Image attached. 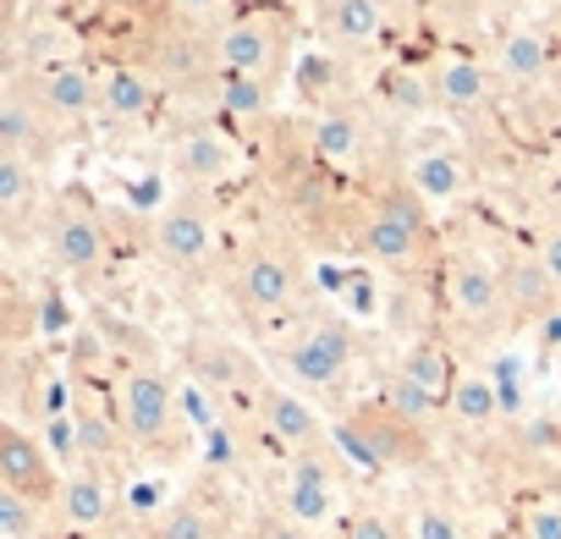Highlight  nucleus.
Segmentation results:
<instances>
[{
	"mask_svg": "<svg viewBox=\"0 0 561 539\" xmlns=\"http://www.w3.org/2000/svg\"><path fill=\"white\" fill-rule=\"evenodd\" d=\"M176 413H182V397H176V386L154 364H138V369L122 375V386H116V424H122V435L133 446H160L171 435Z\"/></svg>",
	"mask_w": 561,
	"mask_h": 539,
	"instance_id": "obj_1",
	"label": "nucleus"
},
{
	"mask_svg": "<svg viewBox=\"0 0 561 539\" xmlns=\"http://www.w3.org/2000/svg\"><path fill=\"white\" fill-rule=\"evenodd\" d=\"M358 242H364V253H369L375 264L408 270V264L419 259V248H424V204H419L413 193H386V198L369 209Z\"/></svg>",
	"mask_w": 561,
	"mask_h": 539,
	"instance_id": "obj_2",
	"label": "nucleus"
},
{
	"mask_svg": "<svg viewBox=\"0 0 561 539\" xmlns=\"http://www.w3.org/2000/svg\"><path fill=\"white\" fill-rule=\"evenodd\" d=\"M61 462L50 457V446L39 435H28L23 424H7L0 429V490H18L39 506H56L61 495Z\"/></svg>",
	"mask_w": 561,
	"mask_h": 539,
	"instance_id": "obj_3",
	"label": "nucleus"
},
{
	"mask_svg": "<svg viewBox=\"0 0 561 539\" xmlns=\"http://www.w3.org/2000/svg\"><path fill=\"white\" fill-rule=\"evenodd\" d=\"M353 353H358V347H353L347 325L320 320V325H309V331H298V336L287 342V353H280V369H287L304 391H325V386H336V380L347 375Z\"/></svg>",
	"mask_w": 561,
	"mask_h": 539,
	"instance_id": "obj_4",
	"label": "nucleus"
},
{
	"mask_svg": "<svg viewBox=\"0 0 561 539\" xmlns=\"http://www.w3.org/2000/svg\"><path fill=\"white\" fill-rule=\"evenodd\" d=\"M280 50H287V45H280V28L275 23L237 18L215 39V67H220V78H264L270 83V72L280 67Z\"/></svg>",
	"mask_w": 561,
	"mask_h": 539,
	"instance_id": "obj_5",
	"label": "nucleus"
},
{
	"mask_svg": "<svg viewBox=\"0 0 561 539\" xmlns=\"http://www.w3.org/2000/svg\"><path fill=\"white\" fill-rule=\"evenodd\" d=\"M259 418H264V429L280 446H293L298 457L304 451H320L331 440V424L320 418V408L309 402V391H293V386H264L259 391Z\"/></svg>",
	"mask_w": 561,
	"mask_h": 539,
	"instance_id": "obj_6",
	"label": "nucleus"
},
{
	"mask_svg": "<svg viewBox=\"0 0 561 539\" xmlns=\"http://www.w3.org/2000/svg\"><path fill=\"white\" fill-rule=\"evenodd\" d=\"M34 105L56 127H83L89 116H100V72H89L83 61L50 67L34 78Z\"/></svg>",
	"mask_w": 561,
	"mask_h": 539,
	"instance_id": "obj_7",
	"label": "nucleus"
},
{
	"mask_svg": "<svg viewBox=\"0 0 561 539\" xmlns=\"http://www.w3.org/2000/svg\"><path fill=\"white\" fill-rule=\"evenodd\" d=\"M237 298L253 314H280L298 298V264L280 248H253L237 270Z\"/></svg>",
	"mask_w": 561,
	"mask_h": 539,
	"instance_id": "obj_8",
	"label": "nucleus"
},
{
	"mask_svg": "<svg viewBox=\"0 0 561 539\" xmlns=\"http://www.w3.org/2000/svg\"><path fill=\"white\" fill-rule=\"evenodd\" d=\"M149 242H154V253H160L171 270H198V264L215 253L220 237H215V220H209L198 204H171V209H160Z\"/></svg>",
	"mask_w": 561,
	"mask_h": 539,
	"instance_id": "obj_9",
	"label": "nucleus"
},
{
	"mask_svg": "<svg viewBox=\"0 0 561 539\" xmlns=\"http://www.w3.org/2000/svg\"><path fill=\"white\" fill-rule=\"evenodd\" d=\"M280 512H287L293 523H304V528H325L336 517V479H331L320 451L293 457L287 484H280Z\"/></svg>",
	"mask_w": 561,
	"mask_h": 539,
	"instance_id": "obj_10",
	"label": "nucleus"
},
{
	"mask_svg": "<svg viewBox=\"0 0 561 539\" xmlns=\"http://www.w3.org/2000/svg\"><path fill=\"white\" fill-rule=\"evenodd\" d=\"M446 298H451V309H457L462 320L484 325V320L501 314L506 282H501V270H495L484 253H462V259H451V270H446Z\"/></svg>",
	"mask_w": 561,
	"mask_h": 539,
	"instance_id": "obj_11",
	"label": "nucleus"
},
{
	"mask_svg": "<svg viewBox=\"0 0 561 539\" xmlns=\"http://www.w3.org/2000/svg\"><path fill=\"white\" fill-rule=\"evenodd\" d=\"M237 165H242V149L220 127H193V133L176 138V171L193 187H220V182L237 176Z\"/></svg>",
	"mask_w": 561,
	"mask_h": 539,
	"instance_id": "obj_12",
	"label": "nucleus"
},
{
	"mask_svg": "<svg viewBox=\"0 0 561 539\" xmlns=\"http://www.w3.org/2000/svg\"><path fill=\"white\" fill-rule=\"evenodd\" d=\"M50 259L67 270V276H94L105 264V226L89 209H67L50 226Z\"/></svg>",
	"mask_w": 561,
	"mask_h": 539,
	"instance_id": "obj_13",
	"label": "nucleus"
},
{
	"mask_svg": "<svg viewBox=\"0 0 561 539\" xmlns=\"http://www.w3.org/2000/svg\"><path fill=\"white\" fill-rule=\"evenodd\" d=\"M100 116L116 122V127H144L154 116V83L127 67V61H111L100 72Z\"/></svg>",
	"mask_w": 561,
	"mask_h": 539,
	"instance_id": "obj_14",
	"label": "nucleus"
},
{
	"mask_svg": "<svg viewBox=\"0 0 561 539\" xmlns=\"http://www.w3.org/2000/svg\"><path fill=\"white\" fill-rule=\"evenodd\" d=\"M314 154H320L331 171H358L364 154H369L364 116L347 111V105H325V111L314 116Z\"/></svg>",
	"mask_w": 561,
	"mask_h": 539,
	"instance_id": "obj_15",
	"label": "nucleus"
},
{
	"mask_svg": "<svg viewBox=\"0 0 561 539\" xmlns=\"http://www.w3.org/2000/svg\"><path fill=\"white\" fill-rule=\"evenodd\" d=\"M408 193L419 204H457L468 193V165L457 149H419L408 160Z\"/></svg>",
	"mask_w": 561,
	"mask_h": 539,
	"instance_id": "obj_16",
	"label": "nucleus"
},
{
	"mask_svg": "<svg viewBox=\"0 0 561 539\" xmlns=\"http://www.w3.org/2000/svg\"><path fill=\"white\" fill-rule=\"evenodd\" d=\"M111 506H116V490H111V479H105L94 462H83V468H72V473L61 479L56 512H61L67 528H100V523L111 517Z\"/></svg>",
	"mask_w": 561,
	"mask_h": 539,
	"instance_id": "obj_17",
	"label": "nucleus"
},
{
	"mask_svg": "<svg viewBox=\"0 0 561 539\" xmlns=\"http://www.w3.org/2000/svg\"><path fill=\"white\" fill-rule=\"evenodd\" d=\"M430 89L446 111H479L490 100V67H479L468 56H440L430 67Z\"/></svg>",
	"mask_w": 561,
	"mask_h": 539,
	"instance_id": "obj_18",
	"label": "nucleus"
},
{
	"mask_svg": "<svg viewBox=\"0 0 561 539\" xmlns=\"http://www.w3.org/2000/svg\"><path fill=\"white\" fill-rule=\"evenodd\" d=\"M446 413H451L462 429H490V424L506 413V397H501V386H495L490 369H462L457 386H451Z\"/></svg>",
	"mask_w": 561,
	"mask_h": 539,
	"instance_id": "obj_19",
	"label": "nucleus"
},
{
	"mask_svg": "<svg viewBox=\"0 0 561 539\" xmlns=\"http://www.w3.org/2000/svg\"><path fill=\"white\" fill-rule=\"evenodd\" d=\"M545 67H550V39L539 28H528V23L501 34V45L490 56V72L506 78V83H534V78H545Z\"/></svg>",
	"mask_w": 561,
	"mask_h": 539,
	"instance_id": "obj_20",
	"label": "nucleus"
},
{
	"mask_svg": "<svg viewBox=\"0 0 561 539\" xmlns=\"http://www.w3.org/2000/svg\"><path fill=\"white\" fill-rule=\"evenodd\" d=\"M325 34L342 50H369L386 34V12L380 0H325Z\"/></svg>",
	"mask_w": 561,
	"mask_h": 539,
	"instance_id": "obj_21",
	"label": "nucleus"
},
{
	"mask_svg": "<svg viewBox=\"0 0 561 539\" xmlns=\"http://www.w3.org/2000/svg\"><path fill=\"white\" fill-rule=\"evenodd\" d=\"M397 369H402V375H408L413 386H424V391H430V397H435L440 408L451 402V386H457V375H462V369L451 364V353H446L440 342H419V347H408V358H402Z\"/></svg>",
	"mask_w": 561,
	"mask_h": 539,
	"instance_id": "obj_22",
	"label": "nucleus"
},
{
	"mask_svg": "<svg viewBox=\"0 0 561 539\" xmlns=\"http://www.w3.org/2000/svg\"><path fill=\"white\" fill-rule=\"evenodd\" d=\"M154 534H160V539H220V523H215V512H209L204 501L176 495V501H165V506H160Z\"/></svg>",
	"mask_w": 561,
	"mask_h": 539,
	"instance_id": "obj_23",
	"label": "nucleus"
},
{
	"mask_svg": "<svg viewBox=\"0 0 561 539\" xmlns=\"http://www.w3.org/2000/svg\"><path fill=\"white\" fill-rule=\"evenodd\" d=\"M39 127H45V111L23 89H12L7 105H0V154H28V144H34Z\"/></svg>",
	"mask_w": 561,
	"mask_h": 539,
	"instance_id": "obj_24",
	"label": "nucleus"
},
{
	"mask_svg": "<svg viewBox=\"0 0 561 539\" xmlns=\"http://www.w3.org/2000/svg\"><path fill=\"white\" fill-rule=\"evenodd\" d=\"M39 198V182H34V160L28 154H0V215L7 220H23Z\"/></svg>",
	"mask_w": 561,
	"mask_h": 539,
	"instance_id": "obj_25",
	"label": "nucleus"
},
{
	"mask_svg": "<svg viewBox=\"0 0 561 539\" xmlns=\"http://www.w3.org/2000/svg\"><path fill=\"white\" fill-rule=\"evenodd\" d=\"M18 61H23V67H39V72L67 67V61H72L67 28H61V23H34V28L23 34V45H18Z\"/></svg>",
	"mask_w": 561,
	"mask_h": 539,
	"instance_id": "obj_26",
	"label": "nucleus"
},
{
	"mask_svg": "<svg viewBox=\"0 0 561 539\" xmlns=\"http://www.w3.org/2000/svg\"><path fill=\"white\" fill-rule=\"evenodd\" d=\"M386 408H391L397 418H408L413 429H424V424H430V418L440 413V402H435V397H430L424 386H413V380H408L402 369H397V375H391V386H386Z\"/></svg>",
	"mask_w": 561,
	"mask_h": 539,
	"instance_id": "obj_27",
	"label": "nucleus"
},
{
	"mask_svg": "<svg viewBox=\"0 0 561 539\" xmlns=\"http://www.w3.org/2000/svg\"><path fill=\"white\" fill-rule=\"evenodd\" d=\"M215 105H220V116L248 122V116H259V111L270 105V83H264V78H220Z\"/></svg>",
	"mask_w": 561,
	"mask_h": 539,
	"instance_id": "obj_28",
	"label": "nucleus"
},
{
	"mask_svg": "<svg viewBox=\"0 0 561 539\" xmlns=\"http://www.w3.org/2000/svg\"><path fill=\"white\" fill-rule=\"evenodd\" d=\"M72 418H78V446H83V462H94V468H100V462H105V457H111L122 440H127L116 418H100V413H72Z\"/></svg>",
	"mask_w": 561,
	"mask_h": 539,
	"instance_id": "obj_29",
	"label": "nucleus"
},
{
	"mask_svg": "<svg viewBox=\"0 0 561 539\" xmlns=\"http://www.w3.org/2000/svg\"><path fill=\"white\" fill-rule=\"evenodd\" d=\"M39 523H45V506L18 495V490H0V534L7 539H39Z\"/></svg>",
	"mask_w": 561,
	"mask_h": 539,
	"instance_id": "obj_30",
	"label": "nucleus"
},
{
	"mask_svg": "<svg viewBox=\"0 0 561 539\" xmlns=\"http://www.w3.org/2000/svg\"><path fill=\"white\" fill-rule=\"evenodd\" d=\"M408 539H462V517L446 501H419L408 517Z\"/></svg>",
	"mask_w": 561,
	"mask_h": 539,
	"instance_id": "obj_31",
	"label": "nucleus"
},
{
	"mask_svg": "<svg viewBox=\"0 0 561 539\" xmlns=\"http://www.w3.org/2000/svg\"><path fill=\"white\" fill-rule=\"evenodd\" d=\"M523 539H561V501L556 495L523 501Z\"/></svg>",
	"mask_w": 561,
	"mask_h": 539,
	"instance_id": "obj_32",
	"label": "nucleus"
},
{
	"mask_svg": "<svg viewBox=\"0 0 561 539\" xmlns=\"http://www.w3.org/2000/svg\"><path fill=\"white\" fill-rule=\"evenodd\" d=\"M386 94H391L397 105H408V111H424V105L435 100V89H430V78L419 83L413 72H391V78H386Z\"/></svg>",
	"mask_w": 561,
	"mask_h": 539,
	"instance_id": "obj_33",
	"label": "nucleus"
},
{
	"mask_svg": "<svg viewBox=\"0 0 561 539\" xmlns=\"http://www.w3.org/2000/svg\"><path fill=\"white\" fill-rule=\"evenodd\" d=\"M342 539H402V534H397V523L380 517V512H353V517L342 523Z\"/></svg>",
	"mask_w": 561,
	"mask_h": 539,
	"instance_id": "obj_34",
	"label": "nucleus"
},
{
	"mask_svg": "<svg viewBox=\"0 0 561 539\" xmlns=\"http://www.w3.org/2000/svg\"><path fill=\"white\" fill-rule=\"evenodd\" d=\"M253 539H314V528L293 523L287 512H275V517H259L253 523Z\"/></svg>",
	"mask_w": 561,
	"mask_h": 539,
	"instance_id": "obj_35",
	"label": "nucleus"
},
{
	"mask_svg": "<svg viewBox=\"0 0 561 539\" xmlns=\"http://www.w3.org/2000/svg\"><path fill=\"white\" fill-rule=\"evenodd\" d=\"M539 270H545V282L561 293V226H550L545 237H539V259H534Z\"/></svg>",
	"mask_w": 561,
	"mask_h": 539,
	"instance_id": "obj_36",
	"label": "nucleus"
},
{
	"mask_svg": "<svg viewBox=\"0 0 561 539\" xmlns=\"http://www.w3.org/2000/svg\"><path fill=\"white\" fill-rule=\"evenodd\" d=\"M171 7H176L182 18H215V12L226 7V0H171Z\"/></svg>",
	"mask_w": 561,
	"mask_h": 539,
	"instance_id": "obj_37",
	"label": "nucleus"
},
{
	"mask_svg": "<svg viewBox=\"0 0 561 539\" xmlns=\"http://www.w3.org/2000/svg\"><path fill=\"white\" fill-rule=\"evenodd\" d=\"M545 342H556V347H561V314H550V320H545Z\"/></svg>",
	"mask_w": 561,
	"mask_h": 539,
	"instance_id": "obj_38",
	"label": "nucleus"
},
{
	"mask_svg": "<svg viewBox=\"0 0 561 539\" xmlns=\"http://www.w3.org/2000/svg\"><path fill=\"white\" fill-rule=\"evenodd\" d=\"M111 539H160L154 528H122V534H111Z\"/></svg>",
	"mask_w": 561,
	"mask_h": 539,
	"instance_id": "obj_39",
	"label": "nucleus"
}]
</instances>
